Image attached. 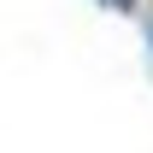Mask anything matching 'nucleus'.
Masks as SVG:
<instances>
[{"mask_svg":"<svg viewBox=\"0 0 153 153\" xmlns=\"http://www.w3.org/2000/svg\"><path fill=\"white\" fill-rule=\"evenodd\" d=\"M100 6H118V12H124V6H135V0H100Z\"/></svg>","mask_w":153,"mask_h":153,"instance_id":"f257e3e1","label":"nucleus"}]
</instances>
